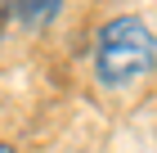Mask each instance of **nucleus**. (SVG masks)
Instances as JSON below:
<instances>
[{
	"instance_id": "3",
	"label": "nucleus",
	"mask_w": 157,
	"mask_h": 153,
	"mask_svg": "<svg viewBox=\"0 0 157 153\" xmlns=\"http://www.w3.org/2000/svg\"><path fill=\"white\" fill-rule=\"evenodd\" d=\"M0 153H13V149H9V144H0Z\"/></svg>"
},
{
	"instance_id": "2",
	"label": "nucleus",
	"mask_w": 157,
	"mask_h": 153,
	"mask_svg": "<svg viewBox=\"0 0 157 153\" xmlns=\"http://www.w3.org/2000/svg\"><path fill=\"white\" fill-rule=\"evenodd\" d=\"M59 9H63V0H5V14H9L18 27H27V32L49 27L59 18Z\"/></svg>"
},
{
	"instance_id": "4",
	"label": "nucleus",
	"mask_w": 157,
	"mask_h": 153,
	"mask_svg": "<svg viewBox=\"0 0 157 153\" xmlns=\"http://www.w3.org/2000/svg\"><path fill=\"white\" fill-rule=\"evenodd\" d=\"M0 23H5V9H0Z\"/></svg>"
},
{
	"instance_id": "1",
	"label": "nucleus",
	"mask_w": 157,
	"mask_h": 153,
	"mask_svg": "<svg viewBox=\"0 0 157 153\" xmlns=\"http://www.w3.org/2000/svg\"><path fill=\"white\" fill-rule=\"evenodd\" d=\"M157 63V36L135 14H117L94 36V77L103 86H130L135 77L153 72Z\"/></svg>"
}]
</instances>
